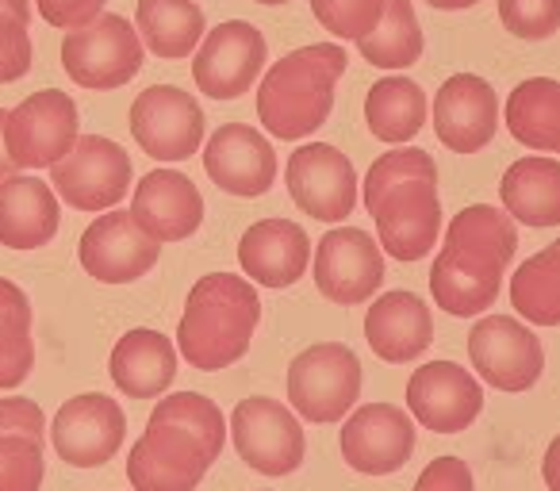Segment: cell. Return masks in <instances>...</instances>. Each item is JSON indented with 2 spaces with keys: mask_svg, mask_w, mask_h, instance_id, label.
Here are the masks:
<instances>
[{
  "mask_svg": "<svg viewBox=\"0 0 560 491\" xmlns=\"http://www.w3.org/2000/svg\"><path fill=\"white\" fill-rule=\"evenodd\" d=\"M226 442V419L215 399L177 391L158 399L147 434L127 453L135 491H196Z\"/></svg>",
  "mask_w": 560,
  "mask_h": 491,
  "instance_id": "obj_1",
  "label": "cell"
},
{
  "mask_svg": "<svg viewBox=\"0 0 560 491\" xmlns=\"http://www.w3.org/2000/svg\"><path fill=\"white\" fill-rule=\"evenodd\" d=\"M514 250H518V231L506 211L491 203H472L457 211L430 269L434 307L457 319L495 307Z\"/></svg>",
  "mask_w": 560,
  "mask_h": 491,
  "instance_id": "obj_2",
  "label": "cell"
},
{
  "mask_svg": "<svg viewBox=\"0 0 560 491\" xmlns=\"http://www.w3.org/2000/svg\"><path fill=\"white\" fill-rule=\"evenodd\" d=\"M361 192L384 254L396 261H422L438 246L442 200H438V165L427 150L396 147L381 154L369 165Z\"/></svg>",
  "mask_w": 560,
  "mask_h": 491,
  "instance_id": "obj_3",
  "label": "cell"
},
{
  "mask_svg": "<svg viewBox=\"0 0 560 491\" xmlns=\"http://www.w3.org/2000/svg\"><path fill=\"white\" fill-rule=\"evenodd\" d=\"M257 323H261V300L246 277H200L177 323V350L200 373H219L246 358Z\"/></svg>",
  "mask_w": 560,
  "mask_h": 491,
  "instance_id": "obj_4",
  "label": "cell"
},
{
  "mask_svg": "<svg viewBox=\"0 0 560 491\" xmlns=\"http://www.w3.org/2000/svg\"><path fill=\"white\" fill-rule=\"evenodd\" d=\"M350 58L338 43H312L269 66L257 89V119L284 142L315 135L335 108V85Z\"/></svg>",
  "mask_w": 560,
  "mask_h": 491,
  "instance_id": "obj_5",
  "label": "cell"
},
{
  "mask_svg": "<svg viewBox=\"0 0 560 491\" xmlns=\"http://www.w3.org/2000/svg\"><path fill=\"white\" fill-rule=\"evenodd\" d=\"M62 66L73 85L112 93L142 70V39L124 16L104 12L81 32H66Z\"/></svg>",
  "mask_w": 560,
  "mask_h": 491,
  "instance_id": "obj_6",
  "label": "cell"
},
{
  "mask_svg": "<svg viewBox=\"0 0 560 491\" xmlns=\"http://www.w3.org/2000/svg\"><path fill=\"white\" fill-rule=\"evenodd\" d=\"M361 396V361L350 346L319 342L289 365V399L307 422H342Z\"/></svg>",
  "mask_w": 560,
  "mask_h": 491,
  "instance_id": "obj_7",
  "label": "cell"
},
{
  "mask_svg": "<svg viewBox=\"0 0 560 491\" xmlns=\"http://www.w3.org/2000/svg\"><path fill=\"white\" fill-rule=\"evenodd\" d=\"M81 139V116L70 93L43 89L9 112V150L16 169H55Z\"/></svg>",
  "mask_w": 560,
  "mask_h": 491,
  "instance_id": "obj_8",
  "label": "cell"
},
{
  "mask_svg": "<svg viewBox=\"0 0 560 491\" xmlns=\"http://www.w3.org/2000/svg\"><path fill=\"white\" fill-rule=\"evenodd\" d=\"M131 157L104 135H81L78 147L50 169V185L78 211H112L131 188Z\"/></svg>",
  "mask_w": 560,
  "mask_h": 491,
  "instance_id": "obj_9",
  "label": "cell"
},
{
  "mask_svg": "<svg viewBox=\"0 0 560 491\" xmlns=\"http://www.w3.org/2000/svg\"><path fill=\"white\" fill-rule=\"evenodd\" d=\"M231 434L238 457L265 476H289L304 465V426H300V419L280 399H242L231 414Z\"/></svg>",
  "mask_w": 560,
  "mask_h": 491,
  "instance_id": "obj_10",
  "label": "cell"
},
{
  "mask_svg": "<svg viewBox=\"0 0 560 491\" xmlns=\"http://www.w3.org/2000/svg\"><path fill=\"white\" fill-rule=\"evenodd\" d=\"M131 135L154 162H185L203 142V112L192 93L177 85H150L131 104Z\"/></svg>",
  "mask_w": 560,
  "mask_h": 491,
  "instance_id": "obj_11",
  "label": "cell"
},
{
  "mask_svg": "<svg viewBox=\"0 0 560 491\" xmlns=\"http://www.w3.org/2000/svg\"><path fill=\"white\" fill-rule=\"evenodd\" d=\"M468 358L483 384L499 391H526L541 381V338L511 315H488L468 335Z\"/></svg>",
  "mask_w": 560,
  "mask_h": 491,
  "instance_id": "obj_12",
  "label": "cell"
},
{
  "mask_svg": "<svg viewBox=\"0 0 560 491\" xmlns=\"http://www.w3.org/2000/svg\"><path fill=\"white\" fill-rule=\"evenodd\" d=\"M265 58H269L265 35L246 20H226L215 32L203 35L200 50H196V89L211 101H238L261 78Z\"/></svg>",
  "mask_w": 560,
  "mask_h": 491,
  "instance_id": "obj_13",
  "label": "cell"
},
{
  "mask_svg": "<svg viewBox=\"0 0 560 491\" xmlns=\"http://www.w3.org/2000/svg\"><path fill=\"white\" fill-rule=\"evenodd\" d=\"M289 196L300 211L323 223H342L358 208V173L353 162L330 142H307L289 157Z\"/></svg>",
  "mask_w": 560,
  "mask_h": 491,
  "instance_id": "obj_14",
  "label": "cell"
},
{
  "mask_svg": "<svg viewBox=\"0 0 560 491\" xmlns=\"http://www.w3.org/2000/svg\"><path fill=\"white\" fill-rule=\"evenodd\" d=\"M384 284V254L381 242L361 226H338L327 231L315 246V289L342 307L365 304Z\"/></svg>",
  "mask_w": 560,
  "mask_h": 491,
  "instance_id": "obj_15",
  "label": "cell"
},
{
  "mask_svg": "<svg viewBox=\"0 0 560 491\" xmlns=\"http://www.w3.org/2000/svg\"><path fill=\"white\" fill-rule=\"evenodd\" d=\"M162 242H154L139 223L131 219V211H104L85 226L78 246V258L85 266L89 277H96L101 284H131L139 277H147L158 266Z\"/></svg>",
  "mask_w": 560,
  "mask_h": 491,
  "instance_id": "obj_16",
  "label": "cell"
},
{
  "mask_svg": "<svg viewBox=\"0 0 560 491\" xmlns=\"http://www.w3.org/2000/svg\"><path fill=\"white\" fill-rule=\"evenodd\" d=\"M55 449L66 465L73 468H101L119 453L127 437V419L124 407L116 399L101 396V391H85L62 404V411L55 414Z\"/></svg>",
  "mask_w": 560,
  "mask_h": 491,
  "instance_id": "obj_17",
  "label": "cell"
},
{
  "mask_svg": "<svg viewBox=\"0 0 560 491\" xmlns=\"http://www.w3.org/2000/svg\"><path fill=\"white\" fill-rule=\"evenodd\" d=\"M407 411L434 434H460L483 411V388L457 361H427L407 381Z\"/></svg>",
  "mask_w": 560,
  "mask_h": 491,
  "instance_id": "obj_18",
  "label": "cell"
},
{
  "mask_svg": "<svg viewBox=\"0 0 560 491\" xmlns=\"http://www.w3.org/2000/svg\"><path fill=\"white\" fill-rule=\"evenodd\" d=\"M342 460L353 472L388 476L415 453V422L396 404H365L342 422Z\"/></svg>",
  "mask_w": 560,
  "mask_h": 491,
  "instance_id": "obj_19",
  "label": "cell"
},
{
  "mask_svg": "<svg viewBox=\"0 0 560 491\" xmlns=\"http://www.w3.org/2000/svg\"><path fill=\"white\" fill-rule=\"evenodd\" d=\"M434 131L453 154H480L499 131L495 89L476 73H453L434 96Z\"/></svg>",
  "mask_w": 560,
  "mask_h": 491,
  "instance_id": "obj_20",
  "label": "cell"
},
{
  "mask_svg": "<svg viewBox=\"0 0 560 491\" xmlns=\"http://www.w3.org/2000/svg\"><path fill=\"white\" fill-rule=\"evenodd\" d=\"M203 169L231 196H265L277 180L272 142L249 124H223L203 147Z\"/></svg>",
  "mask_w": 560,
  "mask_h": 491,
  "instance_id": "obj_21",
  "label": "cell"
},
{
  "mask_svg": "<svg viewBox=\"0 0 560 491\" xmlns=\"http://www.w3.org/2000/svg\"><path fill=\"white\" fill-rule=\"evenodd\" d=\"M131 219L154 242H180L200 231L203 223V196L185 173L154 169L135 185Z\"/></svg>",
  "mask_w": 560,
  "mask_h": 491,
  "instance_id": "obj_22",
  "label": "cell"
},
{
  "mask_svg": "<svg viewBox=\"0 0 560 491\" xmlns=\"http://www.w3.org/2000/svg\"><path fill=\"white\" fill-rule=\"evenodd\" d=\"M238 261L249 284L292 289L312 266V242L292 219H261L238 242Z\"/></svg>",
  "mask_w": 560,
  "mask_h": 491,
  "instance_id": "obj_23",
  "label": "cell"
},
{
  "mask_svg": "<svg viewBox=\"0 0 560 491\" xmlns=\"http://www.w3.org/2000/svg\"><path fill=\"white\" fill-rule=\"evenodd\" d=\"M365 342L388 365L419 361L434 342V315L415 292H384L365 315Z\"/></svg>",
  "mask_w": 560,
  "mask_h": 491,
  "instance_id": "obj_24",
  "label": "cell"
},
{
  "mask_svg": "<svg viewBox=\"0 0 560 491\" xmlns=\"http://www.w3.org/2000/svg\"><path fill=\"white\" fill-rule=\"evenodd\" d=\"M58 192L39 177H9L0 185V242L9 250H39L58 234Z\"/></svg>",
  "mask_w": 560,
  "mask_h": 491,
  "instance_id": "obj_25",
  "label": "cell"
},
{
  "mask_svg": "<svg viewBox=\"0 0 560 491\" xmlns=\"http://www.w3.org/2000/svg\"><path fill=\"white\" fill-rule=\"evenodd\" d=\"M112 381L131 399H158L177 376V350L162 330H127L112 350Z\"/></svg>",
  "mask_w": 560,
  "mask_h": 491,
  "instance_id": "obj_26",
  "label": "cell"
},
{
  "mask_svg": "<svg viewBox=\"0 0 560 491\" xmlns=\"http://www.w3.org/2000/svg\"><path fill=\"white\" fill-rule=\"evenodd\" d=\"M499 200L514 223L557 226L560 223V162L557 157L529 154L506 165L499 180Z\"/></svg>",
  "mask_w": 560,
  "mask_h": 491,
  "instance_id": "obj_27",
  "label": "cell"
},
{
  "mask_svg": "<svg viewBox=\"0 0 560 491\" xmlns=\"http://www.w3.org/2000/svg\"><path fill=\"white\" fill-rule=\"evenodd\" d=\"M503 124L526 150L560 154V81L529 78L506 96Z\"/></svg>",
  "mask_w": 560,
  "mask_h": 491,
  "instance_id": "obj_28",
  "label": "cell"
},
{
  "mask_svg": "<svg viewBox=\"0 0 560 491\" xmlns=\"http://www.w3.org/2000/svg\"><path fill=\"white\" fill-rule=\"evenodd\" d=\"M427 93L419 81L411 78H384L369 89L365 96V124L373 139L388 142V147H404L427 124Z\"/></svg>",
  "mask_w": 560,
  "mask_h": 491,
  "instance_id": "obj_29",
  "label": "cell"
},
{
  "mask_svg": "<svg viewBox=\"0 0 560 491\" xmlns=\"http://www.w3.org/2000/svg\"><path fill=\"white\" fill-rule=\"evenodd\" d=\"M139 35L158 58L177 62L203 43V9L196 0H139Z\"/></svg>",
  "mask_w": 560,
  "mask_h": 491,
  "instance_id": "obj_30",
  "label": "cell"
},
{
  "mask_svg": "<svg viewBox=\"0 0 560 491\" xmlns=\"http://www.w3.org/2000/svg\"><path fill=\"white\" fill-rule=\"evenodd\" d=\"M511 307L534 327H560V238L514 269Z\"/></svg>",
  "mask_w": 560,
  "mask_h": 491,
  "instance_id": "obj_31",
  "label": "cell"
},
{
  "mask_svg": "<svg viewBox=\"0 0 560 491\" xmlns=\"http://www.w3.org/2000/svg\"><path fill=\"white\" fill-rule=\"evenodd\" d=\"M32 300L20 284L0 277V391H12L35 369Z\"/></svg>",
  "mask_w": 560,
  "mask_h": 491,
  "instance_id": "obj_32",
  "label": "cell"
},
{
  "mask_svg": "<svg viewBox=\"0 0 560 491\" xmlns=\"http://www.w3.org/2000/svg\"><path fill=\"white\" fill-rule=\"evenodd\" d=\"M365 62L381 70H407L422 58V27L411 0H384V16L376 32L358 43Z\"/></svg>",
  "mask_w": 560,
  "mask_h": 491,
  "instance_id": "obj_33",
  "label": "cell"
},
{
  "mask_svg": "<svg viewBox=\"0 0 560 491\" xmlns=\"http://www.w3.org/2000/svg\"><path fill=\"white\" fill-rule=\"evenodd\" d=\"M32 62V0H0V85L20 81Z\"/></svg>",
  "mask_w": 560,
  "mask_h": 491,
  "instance_id": "obj_34",
  "label": "cell"
},
{
  "mask_svg": "<svg viewBox=\"0 0 560 491\" xmlns=\"http://www.w3.org/2000/svg\"><path fill=\"white\" fill-rule=\"evenodd\" d=\"M43 472V434H0V491H39Z\"/></svg>",
  "mask_w": 560,
  "mask_h": 491,
  "instance_id": "obj_35",
  "label": "cell"
},
{
  "mask_svg": "<svg viewBox=\"0 0 560 491\" xmlns=\"http://www.w3.org/2000/svg\"><path fill=\"white\" fill-rule=\"evenodd\" d=\"M312 12L323 24V32H330L335 39L361 43L381 24L384 0H312Z\"/></svg>",
  "mask_w": 560,
  "mask_h": 491,
  "instance_id": "obj_36",
  "label": "cell"
},
{
  "mask_svg": "<svg viewBox=\"0 0 560 491\" xmlns=\"http://www.w3.org/2000/svg\"><path fill=\"white\" fill-rule=\"evenodd\" d=\"M499 20L514 39L541 43L557 35L560 0H499Z\"/></svg>",
  "mask_w": 560,
  "mask_h": 491,
  "instance_id": "obj_37",
  "label": "cell"
},
{
  "mask_svg": "<svg viewBox=\"0 0 560 491\" xmlns=\"http://www.w3.org/2000/svg\"><path fill=\"white\" fill-rule=\"evenodd\" d=\"M39 4V16L50 27H62V32H81L85 24H93L96 16H104V4L108 0H35Z\"/></svg>",
  "mask_w": 560,
  "mask_h": 491,
  "instance_id": "obj_38",
  "label": "cell"
},
{
  "mask_svg": "<svg viewBox=\"0 0 560 491\" xmlns=\"http://www.w3.org/2000/svg\"><path fill=\"white\" fill-rule=\"evenodd\" d=\"M415 491H472V472L460 457H438L422 468Z\"/></svg>",
  "mask_w": 560,
  "mask_h": 491,
  "instance_id": "obj_39",
  "label": "cell"
},
{
  "mask_svg": "<svg viewBox=\"0 0 560 491\" xmlns=\"http://www.w3.org/2000/svg\"><path fill=\"white\" fill-rule=\"evenodd\" d=\"M9 177H16V162H12V150H9V112L0 108V185Z\"/></svg>",
  "mask_w": 560,
  "mask_h": 491,
  "instance_id": "obj_40",
  "label": "cell"
},
{
  "mask_svg": "<svg viewBox=\"0 0 560 491\" xmlns=\"http://www.w3.org/2000/svg\"><path fill=\"white\" fill-rule=\"evenodd\" d=\"M541 476H545V483H549V491H560V434L552 437L549 449H545Z\"/></svg>",
  "mask_w": 560,
  "mask_h": 491,
  "instance_id": "obj_41",
  "label": "cell"
},
{
  "mask_svg": "<svg viewBox=\"0 0 560 491\" xmlns=\"http://www.w3.org/2000/svg\"><path fill=\"white\" fill-rule=\"evenodd\" d=\"M430 9H442V12H460V9H476L480 0H427Z\"/></svg>",
  "mask_w": 560,
  "mask_h": 491,
  "instance_id": "obj_42",
  "label": "cell"
},
{
  "mask_svg": "<svg viewBox=\"0 0 560 491\" xmlns=\"http://www.w3.org/2000/svg\"><path fill=\"white\" fill-rule=\"evenodd\" d=\"M257 4H289V0H257Z\"/></svg>",
  "mask_w": 560,
  "mask_h": 491,
  "instance_id": "obj_43",
  "label": "cell"
}]
</instances>
